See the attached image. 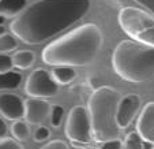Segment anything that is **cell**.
Segmentation results:
<instances>
[{
	"label": "cell",
	"instance_id": "cell-24",
	"mask_svg": "<svg viewBox=\"0 0 154 149\" xmlns=\"http://www.w3.org/2000/svg\"><path fill=\"white\" fill-rule=\"evenodd\" d=\"M41 149H68V146L60 140H55L48 142L47 145H44Z\"/></svg>",
	"mask_w": 154,
	"mask_h": 149
},
{
	"label": "cell",
	"instance_id": "cell-6",
	"mask_svg": "<svg viewBox=\"0 0 154 149\" xmlns=\"http://www.w3.org/2000/svg\"><path fill=\"white\" fill-rule=\"evenodd\" d=\"M66 135L68 140L76 144H87L91 141L93 130H91L90 115L83 105H76L68 112Z\"/></svg>",
	"mask_w": 154,
	"mask_h": 149
},
{
	"label": "cell",
	"instance_id": "cell-18",
	"mask_svg": "<svg viewBox=\"0 0 154 149\" xmlns=\"http://www.w3.org/2000/svg\"><path fill=\"white\" fill-rule=\"evenodd\" d=\"M18 47V41L14 36L4 34L0 37V53H8L15 51Z\"/></svg>",
	"mask_w": 154,
	"mask_h": 149
},
{
	"label": "cell",
	"instance_id": "cell-2",
	"mask_svg": "<svg viewBox=\"0 0 154 149\" xmlns=\"http://www.w3.org/2000/svg\"><path fill=\"white\" fill-rule=\"evenodd\" d=\"M102 33L94 24H85L53 40L42 49L45 65L85 67L94 62L102 47Z\"/></svg>",
	"mask_w": 154,
	"mask_h": 149
},
{
	"label": "cell",
	"instance_id": "cell-10",
	"mask_svg": "<svg viewBox=\"0 0 154 149\" xmlns=\"http://www.w3.org/2000/svg\"><path fill=\"white\" fill-rule=\"evenodd\" d=\"M0 114L7 120L17 122L25 118V101L18 94L2 93L0 94Z\"/></svg>",
	"mask_w": 154,
	"mask_h": 149
},
{
	"label": "cell",
	"instance_id": "cell-4",
	"mask_svg": "<svg viewBox=\"0 0 154 149\" xmlns=\"http://www.w3.org/2000/svg\"><path fill=\"white\" fill-rule=\"evenodd\" d=\"M122 99L120 93L111 86L96 89L89 99L87 111L91 120V130L97 141L117 140L120 129L116 122L117 105Z\"/></svg>",
	"mask_w": 154,
	"mask_h": 149
},
{
	"label": "cell",
	"instance_id": "cell-23",
	"mask_svg": "<svg viewBox=\"0 0 154 149\" xmlns=\"http://www.w3.org/2000/svg\"><path fill=\"white\" fill-rule=\"evenodd\" d=\"M138 4L145 8V11H147L149 14H151L154 17V0H134Z\"/></svg>",
	"mask_w": 154,
	"mask_h": 149
},
{
	"label": "cell",
	"instance_id": "cell-12",
	"mask_svg": "<svg viewBox=\"0 0 154 149\" xmlns=\"http://www.w3.org/2000/svg\"><path fill=\"white\" fill-rule=\"evenodd\" d=\"M27 7V0H0V15L4 18H17Z\"/></svg>",
	"mask_w": 154,
	"mask_h": 149
},
{
	"label": "cell",
	"instance_id": "cell-26",
	"mask_svg": "<svg viewBox=\"0 0 154 149\" xmlns=\"http://www.w3.org/2000/svg\"><path fill=\"white\" fill-rule=\"evenodd\" d=\"M6 135H7V125H6V122L0 118V140H2V138H6Z\"/></svg>",
	"mask_w": 154,
	"mask_h": 149
},
{
	"label": "cell",
	"instance_id": "cell-7",
	"mask_svg": "<svg viewBox=\"0 0 154 149\" xmlns=\"http://www.w3.org/2000/svg\"><path fill=\"white\" fill-rule=\"evenodd\" d=\"M25 92L32 99L47 100L59 93V85L45 68L34 70L25 82Z\"/></svg>",
	"mask_w": 154,
	"mask_h": 149
},
{
	"label": "cell",
	"instance_id": "cell-15",
	"mask_svg": "<svg viewBox=\"0 0 154 149\" xmlns=\"http://www.w3.org/2000/svg\"><path fill=\"white\" fill-rule=\"evenodd\" d=\"M20 84H22V74L17 73V71L0 74V90L17 89Z\"/></svg>",
	"mask_w": 154,
	"mask_h": 149
},
{
	"label": "cell",
	"instance_id": "cell-9",
	"mask_svg": "<svg viewBox=\"0 0 154 149\" xmlns=\"http://www.w3.org/2000/svg\"><path fill=\"white\" fill-rule=\"evenodd\" d=\"M52 105L42 99H27L25 101V119L29 125H41L49 118Z\"/></svg>",
	"mask_w": 154,
	"mask_h": 149
},
{
	"label": "cell",
	"instance_id": "cell-21",
	"mask_svg": "<svg viewBox=\"0 0 154 149\" xmlns=\"http://www.w3.org/2000/svg\"><path fill=\"white\" fill-rule=\"evenodd\" d=\"M51 137V130L45 126H38L37 129L34 130V134H33V138H34L35 142H42V141L48 140Z\"/></svg>",
	"mask_w": 154,
	"mask_h": 149
},
{
	"label": "cell",
	"instance_id": "cell-17",
	"mask_svg": "<svg viewBox=\"0 0 154 149\" xmlns=\"http://www.w3.org/2000/svg\"><path fill=\"white\" fill-rule=\"evenodd\" d=\"M123 149H143V140L138 134V132H132L125 137Z\"/></svg>",
	"mask_w": 154,
	"mask_h": 149
},
{
	"label": "cell",
	"instance_id": "cell-27",
	"mask_svg": "<svg viewBox=\"0 0 154 149\" xmlns=\"http://www.w3.org/2000/svg\"><path fill=\"white\" fill-rule=\"evenodd\" d=\"M143 149H154V144L143 141Z\"/></svg>",
	"mask_w": 154,
	"mask_h": 149
},
{
	"label": "cell",
	"instance_id": "cell-11",
	"mask_svg": "<svg viewBox=\"0 0 154 149\" xmlns=\"http://www.w3.org/2000/svg\"><path fill=\"white\" fill-rule=\"evenodd\" d=\"M137 132L143 141L154 144V101L143 107L137 122Z\"/></svg>",
	"mask_w": 154,
	"mask_h": 149
},
{
	"label": "cell",
	"instance_id": "cell-14",
	"mask_svg": "<svg viewBox=\"0 0 154 149\" xmlns=\"http://www.w3.org/2000/svg\"><path fill=\"white\" fill-rule=\"evenodd\" d=\"M35 62V55L34 52L27 49H22V51H17L12 56V63L14 67H18L20 70H27L30 68Z\"/></svg>",
	"mask_w": 154,
	"mask_h": 149
},
{
	"label": "cell",
	"instance_id": "cell-1",
	"mask_svg": "<svg viewBox=\"0 0 154 149\" xmlns=\"http://www.w3.org/2000/svg\"><path fill=\"white\" fill-rule=\"evenodd\" d=\"M90 10V0H38L11 22L10 30L27 45H37L68 29Z\"/></svg>",
	"mask_w": 154,
	"mask_h": 149
},
{
	"label": "cell",
	"instance_id": "cell-28",
	"mask_svg": "<svg viewBox=\"0 0 154 149\" xmlns=\"http://www.w3.org/2000/svg\"><path fill=\"white\" fill-rule=\"evenodd\" d=\"M7 30H6V27L4 26H0V37H2V36H4V34H7Z\"/></svg>",
	"mask_w": 154,
	"mask_h": 149
},
{
	"label": "cell",
	"instance_id": "cell-5",
	"mask_svg": "<svg viewBox=\"0 0 154 149\" xmlns=\"http://www.w3.org/2000/svg\"><path fill=\"white\" fill-rule=\"evenodd\" d=\"M119 25L134 41L154 47V17L137 7H124L119 12Z\"/></svg>",
	"mask_w": 154,
	"mask_h": 149
},
{
	"label": "cell",
	"instance_id": "cell-8",
	"mask_svg": "<svg viewBox=\"0 0 154 149\" xmlns=\"http://www.w3.org/2000/svg\"><path fill=\"white\" fill-rule=\"evenodd\" d=\"M140 104H142V100H140L139 94L137 93L125 94L120 99L116 114V122L120 130L125 129L131 125V122L135 119L138 111H139Z\"/></svg>",
	"mask_w": 154,
	"mask_h": 149
},
{
	"label": "cell",
	"instance_id": "cell-19",
	"mask_svg": "<svg viewBox=\"0 0 154 149\" xmlns=\"http://www.w3.org/2000/svg\"><path fill=\"white\" fill-rule=\"evenodd\" d=\"M63 116H64V108L61 107L60 104H55L52 105V109H51V125L53 127H59L61 125V120H63Z\"/></svg>",
	"mask_w": 154,
	"mask_h": 149
},
{
	"label": "cell",
	"instance_id": "cell-29",
	"mask_svg": "<svg viewBox=\"0 0 154 149\" xmlns=\"http://www.w3.org/2000/svg\"><path fill=\"white\" fill-rule=\"evenodd\" d=\"M4 19H6V18H4V17H2V15H0V26H3V24H4Z\"/></svg>",
	"mask_w": 154,
	"mask_h": 149
},
{
	"label": "cell",
	"instance_id": "cell-22",
	"mask_svg": "<svg viewBox=\"0 0 154 149\" xmlns=\"http://www.w3.org/2000/svg\"><path fill=\"white\" fill-rule=\"evenodd\" d=\"M0 149H23V148L15 138L6 137L0 140Z\"/></svg>",
	"mask_w": 154,
	"mask_h": 149
},
{
	"label": "cell",
	"instance_id": "cell-25",
	"mask_svg": "<svg viewBox=\"0 0 154 149\" xmlns=\"http://www.w3.org/2000/svg\"><path fill=\"white\" fill-rule=\"evenodd\" d=\"M101 149H123V142L117 138V140H111L102 144Z\"/></svg>",
	"mask_w": 154,
	"mask_h": 149
},
{
	"label": "cell",
	"instance_id": "cell-20",
	"mask_svg": "<svg viewBox=\"0 0 154 149\" xmlns=\"http://www.w3.org/2000/svg\"><path fill=\"white\" fill-rule=\"evenodd\" d=\"M14 63H12V58L8 56L7 53H0V74L12 71Z\"/></svg>",
	"mask_w": 154,
	"mask_h": 149
},
{
	"label": "cell",
	"instance_id": "cell-16",
	"mask_svg": "<svg viewBox=\"0 0 154 149\" xmlns=\"http://www.w3.org/2000/svg\"><path fill=\"white\" fill-rule=\"evenodd\" d=\"M11 133L12 137L19 142V141H26L30 137V129H29V123L23 122V120H17L12 123L11 126Z\"/></svg>",
	"mask_w": 154,
	"mask_h": 149
},
{
	"label": "cell",
	"instance_id": "cell-13",
	"mask_svg": "<svg viewBox=\"0 0 154 149\" xmlns=\"http://www.w3.org/2000/svg\"><path fill=\"white\" fill-rule=\"evenodd\" d=\"M52 78L56 81L57 85H68L70 82H72L76 77V73L74 70V67H67V66H57L53 67L51 71Z\"/></svg>",
	"mask_w": 154,
	"mask_h": 149
},
{
	"label": "cell",
	"instance_id": "cell-3",
	"mask_svg": "<svg viewBox=\"0 0 154 149\" xmlns=\"http://www.w3.org/2000/svg\"><path fill=\"white\" fill-rule=\"evenodd\" d=\"M113 70L128 82H145L154 77V47L134 40H123L112 55Z\"/></svg>",
	"mask_w": 154,
	"mask_h": 149
}]
</instances>
